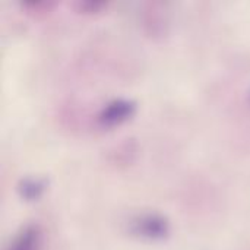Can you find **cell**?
Instances as JSON below:
<instances>
[{
    "mask_svg": "<svg viewBox=\"0 0 250 250\" xmlns=\"http://www.w3.org/2000/svg\"><path fill=\"white\" fill-rule=\"evenodd\" d=\"M38 243H40V234L37 229L28 227L13 240V243L7 250H37Z\"/></svg>",
    "mask_w": 250,
    "mask_h": 250,
    "instance_id": "6da1fadb",
    "label": "cell"
}]
</instances>
